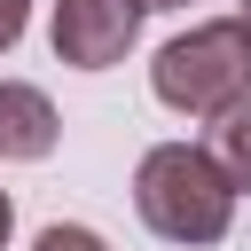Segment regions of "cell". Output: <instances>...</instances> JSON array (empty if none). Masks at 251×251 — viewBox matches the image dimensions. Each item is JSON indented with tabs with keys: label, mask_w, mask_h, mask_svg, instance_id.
I'll return each mask as SVG.
<instances>
[{
	"label": "cell",
	"mask_w": 251,
	"mask_h": 251,
	"mask_svg": "<svg viewBox=\"0 0 251 251\" xmlns=\"http://www.w3.org/2000/svg\"><path fill=\"white\" fill-rule=\"evenodd\" d=\"M204 157H212V173H220L227 188H251V102H235V110H220V118H212Z\"/></svg>",
	"instance_id": "5"
},
{
	"label": "cell",
	"mask_w": 251,
	"mask_h": 251,
	"mask_svg": "<svg viewBox=\"0 0 251 251\" xmlns=\"http://www.w3.org/2000/svg\"><path fill=\"white\" fill-rule=\"evenodd\" d=\"M133 204H141V220L165 235V243H220L227 235V220H235V188L212 173V157L204 149H188V141H157L149 157H141V173H133Z\"/></svg>",
	"instance_id": "1"
},
{
	"label": "cell",
	"mask_w": 251,
	"mask_h": 251,
	"mask_svg": "<svg viewBox=\"0 0 251 251\" xmlns=\"http://www.w3.org/2000/svg\"><path fill=\"white\" fill-rule=\"evenodd\" d=\"M8 227H16V204H8V188H0V243H8Z\"/></svg>",
	"instance_id": "8"
},
{
	"label": "cell",
	"mask_w": 251,
	"mask_h": 251,
	"mask_svg": "<svg viewBox=\"0 0 251 251\" xmlns=\"http://www.w3.org/2000/svg\"><path fill=\"white\" fill-rule=\"evenodd\" d=\"M149 86L180 118H220V110L251 102V31L235 16H220V24H196V31L165 39L157 63H149Z\"/></svg>",
	"instance_id": "2"
},
{
	"label": "cell",
	"mask_w": 251,
	"mask_h": 251,
	"mask_svg": "<svg viewBox=\"0 0 251 251\" xmlns=\"http://www.w3.org/2000/svg\"><path fill=\"white\" fill-rule=\"evenodd\" d=\"M31 251H110V243H102L94 227H78V220H55V227H47Z\"/></svg>",
	"instance_id": "6"
},
{
	"label": "cell",
	"mask_w": 251,
	"mask_h": 251,
	"mask_svg": "<svg viewBox=\"0 0 251 251\" xmlns=\"http://www.w3.org/2000/svg\"><path fill=\"white\" fill-rule=\"evenodd\" d=\"M24 24H31V8H24V0H0V47H16Z\"/></svg>",
	"instance_id": "7"
},
{
	"label": "cell",
	"mask_w": 251,
	"mask_h": 251,
	"mask_svg": "<svg viewBox=\"0 0 251 251\" xmlns=\"http://www.w3.org/2000/svg\"><path fill=\"white\" fill-rule=\"evenodd\" d=\"M149 8H188V0H149Z\"/></svg>",
	"instance_id": "9"
},
{
	"label": "cell",
	"mask_w": 251,
	"mask_h": 251,
	"mask_svg": "<svg viewBox=\"0 0 251 251\" xmlns=\"http://www.w3.org/2000/svg\"><path fill=\"white\" fill-rule=\"evenodd\" d=\"M149 0H55V55L71 71H110L141 39Z\"/></svg>",
	"instance_id": "3"
},
{
	"label": "cell",
	"mask_w": 251,
	"mask_h": 251,
	"mask_svg": "<svg viewBox=\"0 0 251 251\" xmlns=\"http://www.w3.org/2000/svg\"><path fill=\"white\" fill-rule=\"evenodd\" d=\"M55 133H63V118H55V102L39 94V86H24V78H0V157H47L55 149Z\"/></svg>",
	"instance_id": "4"
},
{
	"label": "cell",
	"mask_w": 251,
	"mask_h": 251,
	"mask_svg": "<svg viewBox=\"0 0 251 251\" xmlns=\"http://www.w3.org/2000/svg\"><path fill=\"white\" fill-rule=\"evenodd\" d=\"M235 24H243V31H251V0H243V16H235Z\"/></svg>",
	"instance_id": "10"
}]
</instances>
